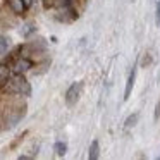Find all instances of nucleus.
Masks as SVG:
<instances>
[{"instance_id": "obj_14", "label": "nucleus", "mask_w": 160, "mask_h": 160, "mask_svg": "<svg viewBox=\"0 0 160 160\" xmlns=\"http://www.w3.org/2000/svg\"><path fill=\"white\" fill-rule=\"evenodd\" d=\"M22 2H24V4H26V7H31V5H33V2H35V0H22Z\"/></svg>"}, {"instance_id": "obj_11", "label": "nucleus", "mask_w": 160, "mask_h": 160, "mask_svg": "<svg viewBox=\"0 0 160 160\" xmlns=\"http://www.w3.org/2000/svg\"><path fill=\"white\" fill-rule=\"evenodd\" d=\"M7 48H9V42H7V38L0 35V55H4V53L7 52Z\"/></svg>"}, {"instance_id": "obj_8", "label": "nucleus", "mask_w": 160, "mask_h": 160, "mask_svg": "<svg viewBox=\"0 0 160 160\" xmlns=\"http://www.w3.org/2000/svg\"><path fill=\"white\" fill-rule=\"evenodd\" d=\"M100 157V145H98V139H93L90 146V153H88V158L90 160H97Z\"/></svg>"}, {"instance_id": "obj_13", "label": "nucleus", "mask_w": 160, "mask_h": 160, "mask_svg": "<svg viewBox=\"0 0 160 160\" xmlns=\"http://www.w3.org/2000/svg\"><path fill=\"white\" fill-rule=\"evenodd\" d=\"M158 115H160V102H157V107H155V121L158 119Z\"/></svg>"}, {"instance_id": "obj_4", "label": "nucleus", "mask_w": 160, "mask_h": 160, "mask_svg": "<svg viewBox=\"0 0 160 160\" xmlns=\"http://www.w3.org/2000/svg\"><path fill=\"white\" fill-rule=\"evenodd\" d=\"M7 4H9V7H11V11L14 12V14H24L26 12V4L22 2V0H7Z\"/></svg>"}, {"instance_id": "obj_3", "label": "nucleus", "mask_w": 160, "mask_h": 160, "mask_svg": "<svg viewBox=\"0 0 160 160\" xmlns=\"http://www.w3.org/2000/svg\"><path fill=\"white\" fill-rule=\"evenodd\" d=\"M31 67H33V62H31V60H29L28 57L21 55L19 59L14 60V64H12V69H11V71H14L16 74H24V72H28Z\"/></svg>"}, {"instance_id": "obj_6", "label": "nucleus", "mask_w": 160, "mask_h": 160, "mask_svg": "<svg viewBox=\"0 0 160 160\" xmlns=\"http://www.w3.org/2000/svg\"><path fill=\"white\" fill-rule=\"evenodd\" d=\"M11 79V67L7 64H0V84H5Z\"/></svg>"}, {"instance_id": "obj_10", "label": "nucleus", "mask_w": 160, "mask_h": 160, "mask_svg": "<svg viewBox=\"0 0 160 160\" xmlns=\"http://www.w3.org/2000/svg\"><path fill=\"white\" fill-rule=\"evenodd\" d=\"M138 119H139V115H138V114H132V115H129V117L126 119V122H124L126 129H129V128H132V126H136V122H138Z\"/></svg>"}, {"instance_id": "obj_12", "label": "nucleus", "mask_w": 160, "mask_h": 160, "mask_svg": "<svg viewBox=\"0 0 160 160\" xmlns=\"http://www.w3.org/2000/svg\"><path fill=\"white\" fill-rule=\"evenodd\" d=\"M157 24L160 26V2L157 4Z\"/></svg>"}, {"instance_id": "obj_5", "label": "nucleus", "mask_w": 160, "mask_h": 160, "mask_svg": "<svg viewBox=\"0 0 160 160\" xmlns=\"http://www.w3.org/2000/svg\"><path fill=\"white\" fill-rule=\"evenodd\" d=\"M134 79H136V67H132V71L129 72L128 78V83H126V91H124V100H128L129 95H131V90L134 86Z\"/></svg>"}, {"instance_id": "obj_7", "label": "nucleus", "mask_w": 160, "mask_h": 160, "mask_svg": "<svg viewBox=\"0 0 160 160\" xmlns=\"http://www.w3.org/2000/svg\"><path fill=\"white\" fill-rule=\"evenodd\" d=\"M24 114H26V107L19 108V112H14V114H12L11 117L7 119V124H9V126H16L22 117H24Z\"/></svg>"}, {"instance_id": "obj_2", "label": "nucleus", "mask_w": 160, "mask_h": 160, "mask_svg": "<svg viewBox=\"0 0 160 160\" xmlns=\"http://www.w3.org/2000/svg\"><path fill=\"white\" fill-rule=\"evenodd\" d=\"M81 88H83V83H72L66 91V103L69 107H72L78 100H79V95H81Z\"/></svg>"}, {"instance_id": "obj_1", "label": "nucleus", "mask_w": 160, "mask_h": 160, "mask_svg": "<svg viewBox=\"0 0 160 160\" xmlns=\"http://www.w3.org/2000/svg\"><path fill=\"white\" fill-rule=\"evenodd\" d=\"M11 88H12V91L22 95V97H29V95H31V84L28 83V79H26L22 74H16V76L12 78Z\"/></svg>"}, {"instance_id": "obj_9", "label": "nucleus", "mask_w": 160, "mask_h": 160, "mask_svg": "<svg viewBox=\"0 0 160 160\" xmlns=\"http://www.w3.org/2000/svg\"><path fill=\"white\" fill-rule=\"evenodd\" d=\"M53 150H55V153L59 157H64V155H66V152H67V145L64 141H57L55 145H53Z\"/></svg>"}, {"instance_id": "obj_15", "label": "nucleus", "mask_w": 160, "mask_h": 160, "mask_svg": "<svg viewBox=\"0 0 160 160\" xmlns=\"http://www.w3.org/2000/svg\"><path fill=\"white\" fill-rule=\"evenodd\" d=\"M29 158H31L29 155H21V157H19V160H29Z\"/></svg>"}]
</instances>
